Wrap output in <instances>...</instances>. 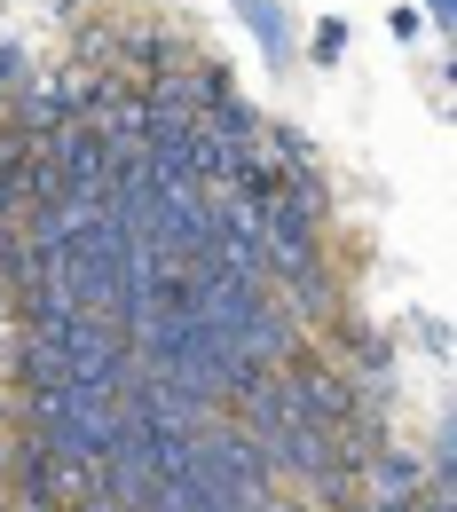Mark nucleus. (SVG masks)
Returning a JSON list of instances; mask_svg holds the SVG:
<instances>
[{
    "label": "nucleus",
    "instance_id": "3",
    "mask_svg": "<svg viewBox=\"0 0 457 512\" xmlns=\"http://www.w3.org/2000/svg\"><path fill=\"white\" fill-rule=\"evenodd\" d=\"M387 32L394 40H418V8H387Z\"/></svg>",
    "mask_w": 457,
    "mask_h": 512
},
{
    "label": "nucleus",
    "instance_id": "2",
    "mask_svg": "<svg viewBox=\"0 0 457 512\" xmlns=\"http://www.w3.org/2000/svg\"><path fill=\"white\" fill-rule=\"evenodd\" d=\"M339 56H347V16H324V24L308 32V64L339 71Z\"/></svg>",
    "mask_w": 457,
    "mask_h": 512
},
{
    "label": "nucleus",
    "instance_id": "5",
    "mask_svg": "<svg viewBox=\"0 0 457 512\" xmlns=\"http://www.w3.org/2000/svg\"><path fill=\"white\" fill-rule=\"evenodd\" d=\"M426 8H434V16H450V0H426Z\"/></svg>",
    "mask_w": 457,
    "mask_h": 512
},
{
    "label": "nucleus",
    "instance_id": "1",
    "mask_svg": "<svg viewBox=\"0 0 457 512\" xmlns=\"http://www.w3.org/2000/svg\"><path fill=\"white\" fill-rule=\"evenodd\" d=\"M229 8H237V24L261 40L268 64H292V56H300V24H292V8H284V0H229Z\"/></svg>",
    "mask_w": 457,
    "mask_h": 512
},
{
    "label": "nucleus",
    "instance_id": "4",
    "mask_svg": "<svg viewBox=\"0 0 457 512\" xmlns=\"http://www.w3.org/2000/svg\"><path fill=\"white\" fill-rule=\"evenodd\" d=\"M87 512H127L119 497H103V489H87Z\"/></svg>",
    "mask_w": 457,
    "mask_h": 512
}]
</instances>
